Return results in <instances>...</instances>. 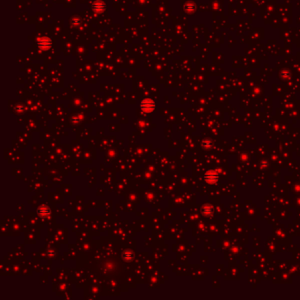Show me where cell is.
<instances>
[{"mask_svg": "<svg viewBox=\"0 0 300 300\" xmlns=\"http://www.w3.org/2000/svg\"><path fill=\"white\" fill-rule=\"evenodd\" d=\"M133 256H134V254H133V252L131 250H126L123 253V255H122L123 259L127 262H130L133 259Z\"/></svg>", "mask_w": 300, "mask_h": 300, "instance_id": "cell-2", "label": "cell"}, {"mask_svg": "<svg viewBox=\"0 0 300 300\" xmlns=\"http://www.w3.org/2000/svg\"><path fill=\"white\" fill-rule=\"evenodd\" d=\"M49 212L50 210H48V208H46V207H40L38 210V213L40 214V216H46Z\"/></svg>", "mask_w": 300, "mask_h": 300, "instance_id": "cell-3", "label": "cell"}, {"mask_svg": "<svg viewBox=\"0 0 300 300\" xmlns=\"http://www.w3.org/2000/svg\"><path fill=\"white\" fill-rule=\"evenodd\" d=\"M153 107H154L153 103L151 102L150 100L143 101V102L142 103V108H143V110H145V111H151V110L153 108Z\"/></svg>", "mask_w": 300, "mask_h": 300, "instance_id": "cell-1", "label": "cell"}]
</instances>
